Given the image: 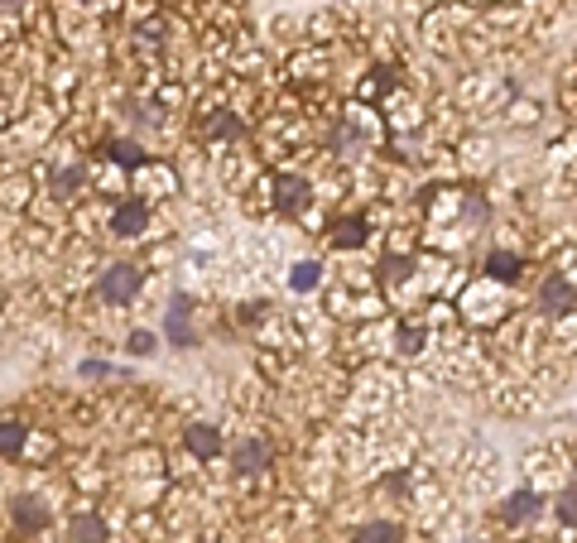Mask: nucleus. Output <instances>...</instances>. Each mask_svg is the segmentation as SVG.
<instances>
[{
    "instance_id": "obj_1",
    "label": "nucleus",
    "mask_w": 577,
    "mask_h": 543,
    "mask_svg": "<svg viewBox=\"0 0 577 543\" xmlns=\"http://www.w3.org/2000/svg\"><path fill=\"white\" fill-rule=\"evenodd\" d=\"M96 294H101V303H130L135 294H140V269L135 265H111L106 275L96 279Z\"/></svg>"
},
{
    "instance_id": "obj_2",
    "label": "nucleus",
    "mask_w": 577,
    "mask_h": 543,
    "mask_svg": "<svg viewBox=\"0 0 577 543\" xmlns=\"http://www.w3.org/2000/svg\"><path fill=\"white\" fill-rule=\"evenodd\" d=\"M164 332L174 347H197V332H193V298L188 294H174V303H168V317H164Z\"/></svg>"
},
{
    "instance_id": "obj_3",
    "label": "nucleus",
    "mask_w": 577,
    "mask_h": 543,
    "mask_svg": "<svg viewBox=\"0 0 577 543\" xmlns=\"http://www.w3.org/2000/svg\"><path fill=\"white\" fill-rule=\"evenodd\" d=\"M10 519L20 524V534H39V529H48V505L39 496H15L10 500Z\"/></svg>"
},
{
    "instance_id": "obj_4",
    "label": "nucleus",
    "mask_w": 577,
    "mask_h": 543,
    "mask_svg": "<svg viewBox=\"0 0 577 543\" xmlns=\"http://www.w3.org/2000/svg\"><path fill=\"white\" fill-rule=\"evenodd\" d=\"M145 222H149V207H145L140 197H130V202H121V207L111 212V231L126 236V241H135V236L145 231Z\"/></svg>"
},
{
    "instance_id": "obj_5",
    "label": "nucleus",
    "mask_w": 577,
    "mask_h": 543,
    "mask_svg": "<svg viewBox=\"0 0 577 543\" xmlns=\"http://www.w3.org/2000/svg\"><path fill=\"white\" fill-rule=\"evenodd\" d=\"M265 462H269V447L260 443V437H246V443H236V447H231L236 477H256V471H265Z\"/></svg>"
},
{
    "instance_id": "obj_6",
    "label": "nucleus",
    "mask_w": 577,
    "mask_h": 543,
    "mask_svg": "<svg viewBox=\"0 0 577 543\" xmlns=\"http://www.w3.org/2000/svg\"><path fill=\"white\" fill-rule=\"evenodd\" d=\"M183 443H188L193 457H217L222 452V433H217L212 423H188V428H183Z\"/></svg>"
},
{
    "instance_id": "obj_7",
    "label": "nucleus",
    "mask_w": 577,
    "mask_h": 543,
    "mask_svg": "<svg viewBox=\"0 0 577 543\" xmlns=\"http://www.w3.org/2000/svg\"><path fill=\"white\" fill-rule=\"evenodd\" d=\"M539 303H544V308H558V313H568V308H577V288L568 284V279H549L544 288H539Z\"/></svg>"
},
{
    "instance_id": "obj_8",
    "label": "nucleus",
    "mask_w": 577,
    "mask_h": 543,
    "mask_svg": "<svg viewBox=\"0 0 577 543\" xmlns=\"http://www.w3.org/2000/svg\"><path fill=\"white\" fill-rule=\"evenodd\" d=\"M534 515H539V496H534V490H515V496L505 500V519H511V524H530Z\"/></svg>"
},
{
    "instance_id": "obj_9",
    "label": "nucleus",
    "mask_w": 577,
    "mask_h": 543,
    "mask_svg": "<svg viewBox=\"0 0 577 543\" xmlns=\"http://www.w3.org/2000/svg\"><path fill=\"white\" fill-rule=\"evenodd\" d=\"M67 538L73 543H106V524H101L96 515H77L73 524H67Z\"/></svg>"
},
{
    "instance_id": "obj_10",
    "label": "nucleus",
    "mask_w": 577,
    "mask_h": 543,
    "mask_svg": "<svg viewBox=\"0 0 577 543\" xmlns=\"http://www.w3.org/2000/svg\"><path fill=\"white\" fill-rule=\"evenodd\" d=\"M486 275L491 279H515L520 275V256H515V250H491V260H486Z\"/></svg>"
},
{
    "instance_id": "obj_11",
    "label": "nucleus",
    "mask_w": 577,
    "mask_h": 543,
    "mask_svg": "<svg viewBox=\"0 0 577 543\" xmlns=\"http://www.w3.org/2000/svg\"><path fill=\"white\" fill-rule=\"evenodd\" d=\"M356 543H400V529L390 519H370V524L356 529Z\"/></svg>"
},
{
    "instance_id": "obj_12",
    "label": "nucleus",
    "mask_w": 577,
    "mask_h": 543,
    "mask_svg": "<svg viewBox=\"0 0 577 543\" xmlns=\"http://www.w3.org/2000/svg\"><path fill=\"white\" fill-rule=\"evenodd\" d=\"M106 155L121 164V168H140V164H145V145H135V140H111Z\"/></svg>"
},
{
    "instance_id": "obj_13",
    "label": "nucleus",
    "mask_w": 577,
    "mask_h": 543,
    "mask_svg": "<svg viewBox=\"0 0 577 543\" xmlns=\"http://www.w3.org/2000/svg\"><path fill=\"white\" fill-rule=\"evenodd\" d=\"M303 202H309V183H303V178H284L279 183V207L294 212V207H303Z\"/></svg>"
},
{
    "instance_id": "obj_14",
    "label": "nucleus",
    "mask_w": 577,
    "mask_h": 543,
    "mask_svg": "<svg viewBox=\"0 0 577 543\" xmlns=\"http://www.w3.org/2000/svg\"><path fill=\"white\" fill-rule=\"evenodd\" d=\"M332 231H337V246H347V250L366 241V222H361V216H342Z\"/></svg>"
},
{
    "instance_id": "obj_15",
    "label": "nucleus",
    "mask_w": 577,
    "mask_h": 543,
    "mask_svg": "<svg viewBox=\"0 0 577 543\" xmlns=\"http://www.w3.org/2000/svg\"><path fill=\"white\" fill-rule=\"evenodd\" d=\"M20 447H25V423H5V428H0V452H5L10 457V462H15V457H20Z\"/></svg>"
},
{
    "instance_id": "obj_16",
    "label": "nucleus",
    "mask_w": 577,
    "mask_h": 543,
    "mask_svg": "<svg viewBox=\"0 0 577 543\" xmlns=\"http://www.w3.org/2000/svg\"><path fill=\"white\" fill-rule=\"evenodd\" d=\"M318 275H322V269H318L313 260H303V265H294V275H288V288L309 294V288H318Z\"/></svg>"
},
{
    "instance_id": "obj_17",
    "label": "nucleus",
    "mask_w": 577,
    "mask_h": 543,
    "mask_svg": "<svg viewBox=\"0 0 577 543\" xmlns=\"http://www.w3.org/2000/svg\"><path fill=\"white\" fill-rule=\"evenodd\" d=\"M553 510H558V519H563V524H577V481H572V486H563V490H558Z\"/></svg>"
},
{
    "instance_id": "obj_18",
    "label": "nucleus",
    "mask_w": 577,
    "mask_h": 543,
    "mask_svg": "<svg viewBox=\"0 0 577 543\" xmlns=\"http://www.w3.org/2000/svg\"><path fill=\"white\" fill-rule=\"evenodd\" d=\"M208 130L212 135H227V140H241V135H246V126L236 121V116H227V111H217L212 121H208Z\"/></svg>"
},
{
    "instance_id": "obj_19",
    "label": "nucleus",
    "mask_w": 577,
    "mask_h": 543,
    "mask_svg": "<svg viewBox=\"0 0 577 543\" xmlns=\"http://www.w3.org/2000/svg\"><path fill=\"white\" fill-rule=\"evenodd\" d=\"M77 183H82V168L73 164V168H63V174L54 178V188H58V193H77Z\"/></svg>"
},
{
    "instance_id": "obj_20",
    "label": "nucleus",
    "mask_w": 577,
    "mask_h": 543,
    "mask_svg": "<svg viewBox=\"0 0 577 543\" xmlns=\"http://www.w3.org/2000/svg\"><path fill=\"white\" fill-rule=\"evenodd\" d=\"M400 347H404V351H410V356H414V351L423 347V327H419V322H410V327H404V332H400Z\"/></svg>"
},
{
    "instance_id": "obj_21",
    "label": "nucleus",
    "mask_w": 577,
    "mask_h": 543,
    "mask_svg": "<svg viewBox=\"0 0 577 543\" xmlns=\"http://www.w3.org/2000/svg\"><path fill=\"white\" fill-rule=\"evenodd\" d=\"M130 351L135 356H155V332H130Z\"/></svg>"
},
{
    "instance_id": "obj_22",
    "label": "nucleus",
    "mask_w": 577,
    "mask_h": 543,
    "mask_svg": "<svg viewBox=\"0 0 577 543\" xmlns=\"http://www.w3.org/2000/svg\"><path fill=\"white\" fill-rule=\"evenodd\" d=\"M5 5H20V0H5Z\"/></svg>"
}]
</instances>
